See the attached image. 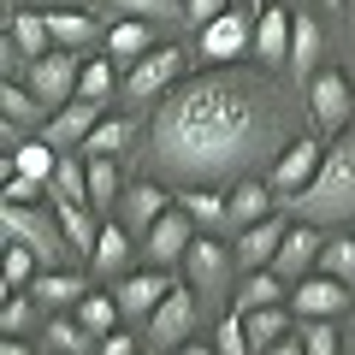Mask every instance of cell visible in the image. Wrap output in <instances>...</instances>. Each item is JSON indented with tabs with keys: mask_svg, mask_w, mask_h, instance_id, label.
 Listing matches in <instances>:
<instances>
[{
	"mask_svg": "<svg viewBox=\"0 0 355 355\" xmlns=\"http://www.w3.org/2000/svg\"><path fill=\"white\" fill-rule=\"evenodd\" d=\"M284 101L279 83L261 71H207L196 83L172 89L166 107L154 113V160L166 178L190 184H219L225 172H243L254 154L284 148Z\"/></svg>",
	"mask_w": 355,
	"mask_h": 355,
	"instance_id": "cell-1",
	"label": "cell"
},
{
	"mask_svg": "<svg viewBox=\"0 0 355 355\" xmlns=\"http://www.w3.org/2000/svg\"><path fill=\"white\" fill-rule=\"evenodd\" d=\"M291 202L308 225H343V219H355V130L331 142L320 172H314V184L296 190Z\"/></svg>",
	"mask_w": 355,
	"mask_h": 355,
	"instance_id": "cell-2",
	"label": "cell"
},
{
	"mask_svg": "<svg viewBox=\"0 0 355 355\" xmlns=\"http://www.w3.org/2000/svg\"><path fill=\"white\" fill-rule=\"evenodd\" d=\"M0 225H6V243H30V249L42 254V266H60L71 249V237H65L60 214H42V207L30 202H6V214H0Z\"/></svg>",
	"mask_w": 355,
	"mask_h": 355,
	"instance_id": "cell-3",
	"label": "cell"
},
{
	"mask_svg": "<svg viewBox=\"0 0 355 355\" xmlns=\"http://www.w3.org/2000/svg\"><path fill=\"white\" fill-rule=\"evenodd\" d=\"M77 77H83V53L77 48H53L42 60H30V89H36V101L53 107V113L77 95Z\"/></svg>",
	"mask_w": 355,
	"mask_h": 355,
	"instance_id": "cell-4",
	"label": "cell"
},
{
	"mask_svg": "<svg viewBox=\"0 0 355 355\" xmlns=\"http://www.w3.org/2000/svg\"><path fill=\"white\" fill-rule=\"evenodd\" d=\"M291 308H296V320H338L343 308H349V284L343 279H331V272H308V279H296V291H291Z\"/></svg>",
	"mask_w": 355,
	"mask_h": 355,
	"instance_id": "cell-5",
	"label": "cell"
},
{
	"mask_svg": "<svg viewBox=\"0 0 355 355\" xmlns=\"http://www.w3.org/2000/svg\"><path fill=\"white\" fill-rule=\"evenodd\" d=\"M190 243H196L190 207H166V214L154 219V231L142 237V254H148L154 266H172V261H184V254H190Z\"/></svg>",
	"mask_w": 355,
	"mask_h": 355,
	"instance_id": "cell-6",
	"label": "cell"
},
{
	"mask_svg": "<svg viewBox=\"0 0 355 355\" xmlns=\"http://www.w3.org/2000/svg\"><path fill=\"white\" fill-rule=\"evenodd\" d=\"M349 107H355V95H349V77L343 71H314L308 77V113H314L320 130H343L349 125Z\"/></svg>",
	"mask_w": 355,
	"mask_h": 355,
	"instance_id": "cell-7",
	"label": "cell"
},
{
	"mask_svg": "<svg viewBox=\"0 0 355 355\" xmlns=\"http://www.w3.org/2000/svg\"><path fill=\"white\" fill-rule=\"evenodd\" d=\"M320 160H326V154H320L314 137H291V142L279 148V160H272V190H279V196L308 190V184H314V172H320Z\"/></svg>",
	"mask_w": 355,
	"mask_h": 355,
	"instance_id": "cell-8",
	"label": "cell"
},
{
	"mask_svg": "<svg viewBox=\"0 0 355 355\" xmlns=\"http://www.w3.org/2000/svg\"><path fill=\"white\" fill-rule=\"evenodd\" d=\"M184 266H190V284H196V291L225 296L231 266H237V249H225V243H214V237H196L190 254H184Z\"/></svg>",
	"mask_w": 355,
	"mask_h": 355,
	"instance_id": "cell-9",
	"label": "cell"
},
{
	"mask_svg": "<svg viewBox=\"0 0 355 355\" xmlns=\"http://www.w3.org/2000/svg\"><path fill=\"white\" fill-rule=\"evenodd\" d=\"M178 71H184V53H178V48H148L125 71V95H130V101H154L166 83H178Z\"/></svg>",
	"mask_w": 355,
	"mask_h": 355,
	"instance_id": "cell-10",
	"label": "cell"
},
{
	"mask_svg": "<svg viewBox=\"0 0 355 355\" xmlns=\"http://www.w3.org/2000/svg\"><path fill=\"white\" fill-rule=\"evenodd\" d=\"M190 331H196V296L184 291V284H172V291H166V302L148 314V343H160V349H178Z\"/></svg>",
	"mask_w": 355,
	"mask_h": 355,
	"instance_id": "cell-11",
	"label": "cell"
},
{
	"mask_svg": "<svg viewBox=\"0 0 355 355\" xmlns=\"http://www.w3.org/2000/svg\"><path fill=\"white\" fill-rule=\"evenodd\" d=\"M101 125V101H89V95H71V101L60 107V113L42 125V142H53V148H83V137Z\"/></svg>",
	"mask_w": 355,
	"mask_h": 355,
	"instance_id": "cell-12",
	"label": "cell"
},
{
	"mask_svg": "<svg viewBox=\"0 0 355 355\" xmlns=\"http://www.w3.org/2000/svg\"><path fill=\"white\" fill-rule=\"evenodd\" d=\"M254 12H219L214 24H202V60H237L254 48Z\"/></svg>",
	"mask_w": 355,
	"mask_h": 355,
	"instance_id": "cell-13",
	"label": "cell"
},
{
	"mask_svg": "<svg viewBox=\"0 0 355 355\" xmlns=\"http://www.w3.org/2000/svg\"><path fill=\"white\" fill-rule=\"evenodd\" d=\"M284 219L272 214V219H261V225H243L237 231V266L243 272H261V266H272L279 261V243H284Z\"/></svg>",
	"mask_w": 355,
	"mask_h": 355,
	"instance_id": "cell-14",
	"label": "cell"
},
{
	"mask_svg": "<svg viewBox=\"0 0 355 355\" xmlns=\"http://www.w3.org/2000/svg\"><path fill=\"white\" fill-rule=\"evenodd\" d=\"M166 291H172V284H166L160 272H125V279L113 284V302H119L125 320H148L154 308L166 302Z\"/></svg>",
	"mask_w": 355,
	"mask_h": 355,
	"instance_id": "cell-15",
	"label": "cell"
},
{
	"mask_svg": "<svg viewBox=\"0 0 355 355\" xmlns=\"http://www.w3.org/2000/svg\"><path fill=\"white\" fill-rule=\"evenodd\" d=\"M320 249H326V243H320V225H308V219H302V225H291V231H284L279 261H272V266H279L284 279L296 284V279H308V272L320 266Z\"/></svg>",
	"mask_w": 355,
	"mask_h": 355,
	"instance_id": "cell-16",
	"label": "cell"
},
{
	"mask_svg": "<svg viewBox=\"0 0 355 355\" xmlns=\"http://www.w3.org/2000/svg\"><path fill=\"white\" fill-rule=\"evenodd\" d=\"M160 214H166V190H160V184H148V178L130 184V190L119 196V225H125L130 237H148Z\"/></svg>",
	"mask_w": 355,
	"mask_h": 355,
	"instance_id": "cell-17",
	"label": "cell"
},
{
	"mask_svg": "<svg viewBox=\"0 0 355 355\" xmlns=\"http://www.w3.org/2000/svg\"><path fill=\"white\" fill-rule=\"evenodd\" d=\"M237 314H243V308H237ZM243 326H249V343H254V355H261V349H272L279 338H291V331H296V308H291V302L249 308V314H243Z\"/></svg>",
	"mask_w": 355,
	"mask_h": 355,
	"instance_id": "cell-18",
	"label": "cell"
},
{
	"mask_svg": "<svg viewBox=\"0 0 355 355\" xmlns=\"http://www.w3.org/2000/svg\"><path fill=\"white\" fill-rule=\"evenodd\" d=\"M291 24H296V18L284 12V6H266V12L254 18V53H261L266 65L291 60Z\"/></svg>",
	"mask_w": 355,
	"mask_h": 355,
	"instance_id": "cell-19",
	"label": "cell"
},
{
	"mask_svg": "<svg viewBox=\"0 0 355 355\" xmlns=\"http://www.w3.org/2000/svg\"><path fill=\"white\" fill-rule=\"evenodd\" d=\"M261 219H272V184H261V178H243L237 190H231V225H261Z\"/></svg>",
	"mask_w": 355,
	"mask_h": 355,
	"instance_id": "cell-20",
	"label": "cell"
},
{
	"mask_svg": "<svg viewBox=\"0 0 355 355\" xmlns=\"http://www.w3.org/2000/svg\"><path fill=\"white\" fill-rule=\"evenodd\" d=\"M30 296H36L42 308H65V302H83L89 284H83V272H60V266H48V272H36Z\"/></svg>",
	"mask_w": 355,
	"mask_h": 355,
	"instance_id": "cell-21",
	"label": "cell"
},
{
	"mask_svg": "<svg viewBox=\"0 0 355 355\" xmlns=\"http://www.w3.org/2000/svg\"><path fill=\"white\" fill-rule=\"evenodd\" d=\"M53 202H89V154H65L60 148V166H53ZM95 207V202H89Z\"/></svg>",
	"mask_w": 355,
	"mask_h": 355,
	"instance_id": "cell-22",
	"label": "cell"
},
{
	"mask_svg": "<svg viewBox=\"0 0 355 355\" xmlns=\"http://www.w3.org/2000/svg\"><path fill=\"white\" fill-rule=\"evenodd\" d=\"M53 214H60L65 237H71V249L83 254V261H95V243H101V225L89 219V202H53Z\"/></svg>",
	"mask_w": 355,
	"mask_h": 355,
	"instance_id": "cell-23",
	"label": "cell"
},
{
	"mask_svg": "<svg viewBox=\"0 0 355 355\" xmlns=\"http://www.w3.org/2000/svg\"><path fill=\"white\" fill-rule=\"evenodd\" d=\"M130 254H137V249H130V231L125 225H101V243H95V261H89V266L107 272V279H125Z\"/></svg>",
	"mask_w": 355,
	"mask_h": 355,
	"instance_id": "cell-24",
	"label": "cell"
},
{
	"mask_svg": "<svg viewBox=\"0 0 355 355\" xmlns=\"http://www.w3.org/2000/svg\"><path fill=\"white\" fill-rule=\"evenodd\" d=\"M272 302H291V291H284V272L279 266H261V272H249L237 291V308L249 314V308H272Z\"/></svg>",
	"mask_w": 355,
	"mask_h": 355,
	"instance_id": "cell-25",
	"label": "cell"
},
{
	"mask_svg": "<svg viewBox=\"0 0 355 355\" xmlns=\"http://www.w3.org/2000/svg\"><path fill=\"white\" fill-rule=\"evenodd\" d=\"M6 36H12L30 60L53 53V24H48V12H12V30H6Z\"/></svg>",
	"mask_w": 355,
	"mask_h": 355,
	"instance_id": "cell-26",
	"label": "cell"
},
{
	"mask_svg": "<svg viewBox=\"0 0 355 355\" xmlns=\"http://www.w3.org/2000/svg\"><path fill=\"white\" fill-rule=\"evenodd\" d=\"M148 48H154V36H148V24H142V18H125V24L107 30V53H113V60H125V65H137Z\"/></svg>",
	"mask_w": 355,
	"mask_h": 355,
	"instance_id": "cell-27",
	"label": "cell"
},
{
	"mask_svg": "<svg viewBox=\"0 0 355 355\" xmlns=\"http://www.w3.org/2000/svg\"><path fill=\"white\" fill-rule=\"evenodd\" d=\"M291 71L296 77H314L320 71V24H314V18H296V24H291Z\"/></svg>",
	"mask_w": 355,
	"mask_h": 355,
	"instance_id": "cell-28",
	"label": "cell"
},
{
	"mask_svg": "<svg viewBox=\"0 0 355 355\" xmlns=\"http://www.w3.org/2000/svg\"><path fill=\"white\" fill-rule=\"evenodd\" d=\"M178 207H190L196 225H225V219H231V202L219 190H207V184H190V190L178 196Z\"/></svg>",
	"mask_w": 355,
	"mask_h": 355,
	"instance_id": "cell-29",
	"label": "cell"
},
{
	"mask_svg": "<svg viewBox=\"0 0 355 355\" xmlns=\"http://www.w3.org/2000/svg\"><path fill=\"white\" fill-rule=\"evenodd\" d=\"M119 196H125V184H119L113 154H89V202L95 207H119Z\"/></svg>",
	"mask_w": 355,
	"mask_h": 355,
	"instance_id": "cell-30",
	"label": "cell"
},
{
	"mask_svg": "<svg viewBox=\"0 0 355 355\" xmlns=\"http://www.w3.org/2000/svg\"><path fill=\"white\" fill-rule=\"evenodd\" d=\"M48 24H53V48H77V53L101 36L89 12H48Z\"/></svg>",
	"mask_w": 355,
	"mask_h": 355,
	"instance_id": "cell-31",
	"label": "cell"
},
{
	"mask_svg": "<svg viewBox=\"0 0 355 355\" xmlns=\"http://www.w3.org/2000/svg\"><path fill=\"white\" fill-rule=\"evenodd\" d=\"M53 166H60V148H53V142H24V148H12V172L36 178V184H53Z\"/></svg>",
	"mask_w": 355,
	"mask_h": 355,
	"instance_id": "cell-32",
	"label": "cell"
},
{
	"mask_svg": "<svg viewBox=\"0 0 355 355\" xmlns=\"http://www.w3.org/2000/svg\"><path fill=\"white\" fill-rule=\"evenodd\" d=\"M119 320H125V314H119V302H113V296H95V291H89L83 302H77V326H83L89 338H107V331H113Z\"/></svg>",
	"mask_w": 355,
	"mask_h": 355,
	"instance_id": "cell-33",
	"label": "cell"
},
{
	"mask_svg": "<svg viewBox=\"0 0 355 355\" xmlns=\"http://www.w3.org/2000/svg\"><path fill=\"white\" fill-rule=\"evenodd\" d=\"M0 113H6V125H36L48 107L36 101V89H24V83H6L0 89Z\"/></svg>",
	"mask_w": 355,
	"mask_h": 355,
	"instance_id": "cell-34",
	"label": "cell"
},
{
	"mask_svg": "<svg viewBox=\"0 0 355 355\" xmlns=\"http://www.w3.org/2000/svg\"><path fill=\"white\" fill-rule=\"evenodd\" d=\"M48 343H53V355H89V349H101V338H89L77 320H48Z\"/></svg>",
	"mask_w": 355,
	"mask_h": 355,
	"instance_id": "cell-35",
	"label": "cell"
},
{
	"mask_svg": "<svg viewBox=\"0 0 355 355\" xmlns=\"http://www.w3.org/2000/svg\"><path fill=\"white\" fill-rule=\"evenodd\" d=\"M113 89H119V77H113V60H83V77H77V95H89V101H113Z\"/></svg>",
	"mask_w": 355,
	"mask_h": 355,
	"instance_id": "cell-36",
	"label": "cell"
},
{
	"mask_svg": "<svg viewBox=\"0 0 355 355\" xmlns=\"http://www.w3.org/2000/svg\"><path fill=\"white\" fill-rule=\"evenodd\" d=\"M320 272H331V279L355 284V237H331L326 249H320Z\"/></svg>",
	"mask_w": 355,
	"mask_h": 355,
	"instance_id": "cell-37",
	"label": "cell"
},
{
	"mask_svg": "<svg viewBox=\"0 0 355 355\" xmlns=\"http://www.w3.org/2000/svg\"><path fill=\"white\" fill-rule=\"evenodd\" d=\"M125 142H130V125H125V119H101V125L83 137V154H119Z\"/></svg>",
	"mask_w": 355,
	"mask_h": 355,
	"instance_id": "cell-38",
	"label": "cell"
},
{
	"mask_svg": "<svg viewBox=\"0 0 355 355\" xmlns=\"http://www.w3.org/2000/svg\"><path fill=\"white\" fill-rule=\"evenodd\" d=\"M36 266H42V254L30 249V243H12V249H6V291H24V284L36 279Z\"/></svg>",
	"mask_w": 355,
	"mask_h": 355,
	"instance_id": "cell-39",
	"label": "cell"
},
{
	"mask_svg": "<svg viewBox=\"0 0 355 355\" xmlns=\"http://www.w3.org/2000/svg\"><path fill=\"white\" fill-rule=\"evenodd\" d=\"M296 338H302L308 355H338V331H331V320H296Z\"/></svg>",
	"mask_w": 355,
	"mask_h": 355,
	"instance_id": "cell-40",
	"label": "cell"
},
{
	"mask_svg": "<svg viewBox=\"0 0 355 355\" xmlns=\"http://www.w3.org/2000/svg\"><path fill=\"white\" fill-rule=\"evenodd\" d=\"M30 314H36L30 291H6V308H0V326H6V338H18V331L30 326Z\"/></svg>",
	"mask_w": 355,
	"mask_h": 355,
	"instance_id": "cell-41",
	"label": "cell"
},
{
	"mask_svg": "<svg viewBox=\"0 0 355 355\" xmlns=\"http://www.w3.org/2000/svg\"><path fill=\"white\" fill-rule=\"evenodd\" d=\"M219 355H254V343H249V326H243V314H225V320H219Z\"/></svg>",
	"mask_w": 355,
	"mask_h": 355,
	"instance_id": "cell-42",
	"label": "cell"
},
{
	"mask_svg": "<svg viewBox=\"0 0 355 355\" xmlns=\"http://www.w3.org/2000/svg\"><path fill=\"white\" fill-rule=\"evenodd\" d=\"M219 12H225V0H184V18H196V24H214Z\"/></svg>",
	"mask_w": 355,
	"mask_h": 355,
	"instance_id": "cell-43",
	"label": "cell"
},
{
	"mask_svg": "<svg viewBox=\"0 0 355 355\" xmlns=\"http://www.w3.org/2000/svg\"><path fill=\"white\" fill-rule=\"evenodd\" d=\"M125 12H148V18H172L178 12V0H119Z\"/></svg>",
	"mask_w": 355,
	"mask_h": 355,
	"instance_id": "cell-44",
	"label": "cell"
},
{
	"mask_svg": "<svg viewBox=\"0 0 355 355\" xmlns=\"http://www.w3.org/2000/svg\"><path fill=\"white\" fill-rule=\"evenodd\" d=\"M36 190H42L36 178H24V172H6V202H30Z\"/></svg>",
	"mask_w": 355,
	"mask_h": 355,
	"instance_id": "cell-45",
	"label": "cell"
},
{
	"mask_svg": "<svg viewBox=\"0 0 355 355\" xmlns=\"http://www.w3.org/2000/svg\"><path fill=\"white\" fill-rule=\"evenodd\" d=\"M95 355H137V349H130V338H125V331H107Z\"/></svg>",
	"mask_w": 355,
	"mask_h": 355,
	"instance_id": "cell-46",
	"label": "cell"
},
{
	"mask_svg": "<svg viewBox=\"0 0 355 355\" xmlns=\"http://www.w3.org/2000/svg\"><path fill=\"white\" fill-rule=\"evenodd\" d=\"M261 355H308V349H302V338H296V331H291V338H279V343H272V349H261Z\"/></svg>",
	"mask_w": 355,
	"mask_h": 355,
	"instance_id": "cell-47",
	"label": "cell"
},
{
	"mask_svg": "<svg viewBox=\"0 0 355 355\" xmlns=\"http://www.w3.org/2000/svg\"><path fill=\"white\" fill-rule=\"evenodd\" d=\"M172 355H219V349H207V343H178Z\"/></svg>",
	"mask_w": 355,
	"mask_h": 355,
	"instance_id": "cell-48",
	"label": "cell"
},
{
	"mask_svg": "<svg viewBox=\"0 0 355 355\" xmlns=\"http://www.w3.org/2000/svg\"><path fill=\"white\" fill-rule=\"evenodd\" d=\"M0 355H30V343H18V338H12V343H6V349H0Z\"/></svg>",
	"mask_w": 355,
	"mask_h": 355,
	"instance_id": "cell-49",
	"label": "cell"
},
{
	"mask_svg": "<svg viewBox=\"0 0 355 355\" xmlns=\"http://www.w3.org/2000/svg\"><path fill=\"white\" fill-rule=\"evenodd\" d=\"M326 6H343V0H326Z\"/></svg>",
	"mask_w": 355,
	"mask_h": 355,
	"instance_id": "cell-50",
	"label": "cell"
}]
</instances>
